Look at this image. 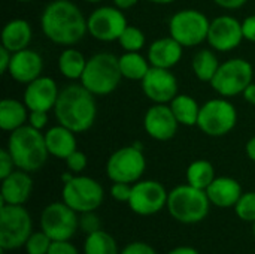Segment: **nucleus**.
Instances as JSON below:
<instances>
[{"mask_svg": "<svg viewBox=\"0 0 255 254\" xmlns=\"http://www.w3.org/2000/svg\"><path fill=\"white\" fill-rule=\"evenodd\" d=\"M254 235H255V223H254Z\"/></svg>", "mask_w": 255, "mask_h": 254, "instance_id": "52", "label": "nucleus"}, {"mask_svg": "<svg viewBox=\"0 0 255 254\" xmlns=\"http://www.w3.org/2000/svg\"><path fill=\"white\" fill-rule=\"evenodd\" d=\"M33 31L28 21L15 18L4 24L1 30V46L9 49L10 52H18L21 49L28 48Z\"/></svg>", "mask_w": 255, "mask_h": 254, "instance_id": "24", "label": "nucleus"}, {"mask_svg": "<svg viewBox=\"0 0 255 254\" xmlns=\"http://www.w3.org/2000/svg\"><path fill=\"white\" fill-rule=\"evenodd\" d=\"M244 39L242 21L232 15H221L211 21L208 31V43L218 52L236 49Z\"/></svg>", "mask_w": 255, "mask_h": 254, "instance_id": "15", "label": "nucleus"}, {"mask_svg": "<svg viewBox=\"0 0 255 254\" xmlns=\"http://www.w3.org/2000/svg\"><path fill=\"white\" fill-rule=\"evenodd\" d=\"M79 228L87 235H90L93 232H97V231H100V219L94 214V211L84 213L82 217L79 219Z\"/></svg>", "mask_w": 255, "mask_h": 254, "instance_id": "36", "label": "nucleus"}, {"mask_svg": "<svg viewBox=\"0 0 255 254\" xmlns=\"http://www.w3.org/2000/svg\"><path fill=\"white\" fill-rule=\"evenodd\" d=\"M242 94H244V99H245L248 103L255 105V82H251V84L245 88V91H244Z\"/></svg>", "mask_w": 255, "mask_h": 254, "instance_id": "45", "label": "nucleus"}, {"mask_svg": "<svg viewBox=\"0 0 255 254\" xmlns=\"http://www.w3.org/2000/svg\"><path fill=\"white\" fill-rule=\"evenodd\" d=\"M242 31H244V39L254 42L255 43V13L247 16L242 21Z\"/></svg>", "mask_w": 255, "mask_h": 254, "instance_id": "42", "label": "nucleus"}, {"mask_svg": "<svg viewBox=\"0 0 255 254\" xmlns=\"http://www.w3.org/2000/svg\"><path fill=\"white\" fill-rule=\"evenodd\" d=\"M211 201L206 190L182 184L169 192L167 210L170 216L182 225H196L206 219Z\"/></svg>", "mask_w": 255, "mask_h": 254, "instance_id": "5", "label": "nucleus"}, {"mask_svg": "<svg viewBox=\"0 0 255 254\" xmlns=\"http://www.w3.org/2000/svg\"><path fill=\"white\" fill-rule=\"evenodd\" d=\"M84 254H118V246L112 235L100 229L87 235Z\"/></svg>", "mask_w": 255, "mask_h": 254, "instance_id": "31", "label": "nucleus"}, {"mask_svg": "<svg viewBox=\"0 0 255 254\" xmlns=\"http://www.w3.org/2000/svg\"><path fill=\"white\" fill-rule=\"evenodd\" d=\"M33 190V180L28 172L16 169L1 180L0 205H24Z\"/></svg>", "mask_w": 255, "mask_h": 254, "instance_id": "20", "label": "nucleus"}, {"mask_svg": "<svg viewBox=\"0 0 255 254\" xmlns=\"http://www.w3.org/2000/svg\"><path fill=\"white\" fill-rule=\"evenodd\" d=\"M31 127L37 130H43L48 124V112L45 111H30L28 114V123Z\"/></svg>", "mask_w": 255, "mask_h": 254, "instance_id": "39", "label": "nucleus"}, {"mask_svg": "<svg viewBox=\"0 0 255 254\" xmlns=\"http://www.w3.org/2000/svg\"><path fill=\"white\" fill-rule=\"evenodd\" d=\"M6 148L10 153L16 169L28 174L42 169L49 156L43 132L30 124L10 132Z\"/></svg>", "mask_w": 255, "mask_h": 254, "instance_id": "3", "label": "nucleus"}, {"mask_svg": "<svg viewBox=\"0 0 255 254\" xmlns=\"http://www.w3.org/2000/svg\"><path fill=\"white\" fill-rule=\"evenodd\" d=\"M139 0H114V6L120 7L121 10H126V9H131L133 6L137 4Z\"/></svg>", "mask_w": 255, "mask_h": 254, "instance_id": "46", "label": "nucleus"}, {"mask_svg": "<svg viewBox=\"0 0 255 254\" xmlns=\"http://www.w3.org/2000/svg\"><path fill=\"white\" fill-rule=\"evenodd\" d=\"M220 64L221 63L218 61V58L212 49L197 51L193 57V61H191V67H193L196 78L202 82H209V84L214 79Z\"/></svg>", "mask_w": 255, "mask_h": 254, "instance_id": "29", "label": "nucleus"}, {"mask_svg": "<svg viewBox=\"0 0 255 254\" xmlns=\"http://www.w3.org/2000/svg\"><path fill=\"white\" fill-rule=\"evenodd\" d=\"M16 1H21V3H28V1H33V0H16Z\"/></svg>", "mask_w": 255, "mask_h": 254, "instance_id": "51", "label": "nucleus"}, {"mask_svg": "<svg viewBox=\"0 0 255 254\" xmlns=\"http://www.w3.org/2000/svg\"><path fill=\"white\" fill-rule=\"evenodd\" d=\"M120 69L123 78L130 81H142L151 69V63L148 57H143L140 54V51H124V54L120 57Z\"/></svg>", "mask_w": 255, "mask_h": 254, "instance_id": "27", "label": "nucleus"}, {"mask_svg": "<svg viewBox=\"0 0 255 254\" xmlns=\"http://www.w3.org/2000/svg\"><path fill=\"white\" fill-rule=\"evenodd\" d=\"M48 254H79L76 247L69 241H52Z\"/></svg>", "mask_w": 255, "mask_h": 254, "instance_id": "41", "label": "nucleus"}, {"mask_svg": "<svg viewBox=\"0 0 255 254\" xmlns=\"http://www.w3.org/2000/svg\"><path fill=\"white\" fill-rule=\"evenodd\" d=\"M206 195L212 205L218 208H230L238 204L244 193L239 181H236L235 178L217 177L206 189Z\"/></svg>", "mask_w": 255, "mask_h": 254, "instance_id": "22", "label": "nucleus"}, {"mask_svg": "<svg viewBox=\"0 0 255 254\" xmlns=\"http://www.w3.org/2000/svg\"><path fill=\"white\" fill-rule=\"evenodd\" d=\"M235 211L241 220L255 223V192L244 193L235 205Z\"/></svg>", "mask_w": 255, "mask_h": 254, "instance_id": "33", "label": "nucleus"}, {"mask_svg": "<svg viewBox=\"0 0 255 254\" xmlns=\"http://www.w3.org/2000/svg\"><path fill=\"white\" fill-rule=\"evenodd\" d=\"M142 91L154 103H170L178 94V79L170 69L152 67L140 81Z\"/></svg>", "mask_w": 255, "mask_h": 254, "instance_id": "16", "label": "nucleus"}, {"mask_svg": "<svg viewBox=\"0 0 255 254\" xmlns=\"http://www.w3.org/2000/svg\"><path fill=\"white\" fill-rule=\"evenodd\" d=\"M43 135H45V144L48 153L55 159L66 160L73 151L78 150L76 136H75L76 133L61 124L49 127L46 132H43Z\"/></svg>", "mask_w": 255, "mask_h": 254, "instance_id": "23", "label": "nucleus"}, {"mask_svg": "<svg viewBox=\"0 0 255 254\" xmlns=\"http://www.w3.org/2000/svg\"><path fill=\"white\" fill-rule=\"evenodd\" d=\"M120 57L111 52H97L87 60L81 84L94 96H108L121 84Z\"/></svg>", "mask_w": 255, "mask_h": 254, "instance_id": "4", "label": "nucleus"}, {"mask_svg": "<svg viewBox=\"0 0 255 254\" xmlns=\"http://www.w3.org/2000/svg\"><path fill=\"white\" fill-rule=\"evenodd\" d=\"M40 27L51 42L61 46H73L88 34L87 18L70 0L49 1L40 15Z\"/></svg>", "mask_w": 255, "mask_h": 254, "instance_id": "1", "label": "nucleus"}, {"mask_svg": "<svg viewBox=\"0 0 255 254\" xmlns=\"http://www.w3.org/2000/svg\"><path fill=\"white\" fill-rule=\"evenodd\" d=\"M248 0H214L215 4H218L220 7L223 9H227V10H236V9H241Z\"/></svg>", "mask_w": 255, "mask_h": 254, "instance_id": "44", "label": "nucleus"}, {"mask_svg": "<svg viewBox=\"0 0 255 254\" xmlns=\"http://www.w3.org/2000/svg\"><path fill=\"white\" fill-rule=\"evenodd\" d=\"M31 229V217L22 205H0V250L12 252L25 246Z\"/></svg>", "mask_w": 255, "mask_h": 254, "instance_id": "6", "label": "nucleus"}, {"mask_svg": "<svg viewBox=\"0 0 255 254\" xmlns=\"http://www.w3.org/2000/svg\"><path fill=\"white\" fill-rule=\"evenodd\" d=\"M15 162L10 156V153L7 151V148H3L0 151V178H6L7 175H10L15 171Z\"/></svg>", "mask_w": 255, "mask_h": 254, "instance_id": "38", "label": "nucleus"}, {"mask_svg": "<svg viewBox=\"0 0 255 254\" xmlns=\"http://www.w3.org/2000/svg\"><path fill=\"white\" fill-rule=\"evenodd\" d=\"M85 1H88V3H99V1H102V0H85Z\"/></svg>", "mask_w": 255, "mask_h": 254, "instance_id": "50", "label": "nucleus"}, {"mask_svg": "<svg viewBox=\"0 0 255 254\" xmlns=\"http://www.w3.org/2000/svg\"><path fill=\"white\" fill-rule=\"evenodd\" d=\"M78 213L64 202L49 204L40 216V228L52 241H69L79 228Z\"/></svg>", "mask_w": 255, "mask_h": 254, "instance_id": "12", "label": "nucleus"}, {"mask_svg": "<svg viewBox=\"0 0 255 254\" xmlns=\"http://www.w3.org/2000/svg\"><path fill=\"white\" fill-rule=\"evenodd\" d=\"M61 195L63 202L81 214L96 211L105 198V192L100 183L85 175L73 177L70 181L64 183Z\"/></svg>", "mask_w": 255, "mask_h": 254, "instance_id": "11", "label": "nucleus"}, {"mask_svg": "<svg viewBox=\"0 0 255 254\" xmlns=\"http://www.w3.org/2000/svg\"><path fill=\"white\" fill-rule=\"evenodd\" d=\"M64 162H66L67 171H70L72 174H79V172H82V171L87 168V163H88L87 156H85L82 151H79V150L73 151Z\"/></svg>", "mask_w": 255, "mask_h": 254, "instance_id": "35", "label": "nucleus"}, {"mask_svg": "<svg viewBox=\"0 0 255 254\" xmlns=\"http://www.w3.org/2000/svg\"><path fill=\"white\" fill-rule=\"evenodd\" d=\"M178 123L169 103H154L143 117V127L149 138L166 142L178 133Z\"/></svg>", "mask_w": 255, "mask_h": 254, "instance_id": "17", "label": "nucleus"}, {"mask_svg": "<svg viewBox=\"0 0 255 254\" xmlns=\"http://www.w3.org/2000/svg\"><path fill=\"white\" fill-rule=\"evenodd\" d=\"M146 1L155 3V4H170V3H173V1H176V0H146Z\"/></svg>", "mask_w": 255, "mask_h": 254, "instance_id": "49", "label": "nucleus"}, {"mask_svg": "<svg viewBox=\"0 0 255 254\" xmlns=\"http://www.w3.org/2000/svg\"><path fill=\"white\" fill-rule=\"evenodd\" d=\"M28 108L24 102L6 97L0 102V129L13 132L28 123Z\"/></svg>", "mask_w": 255, "mask_h": 254, "instance_id": "25", "label": "nucleus"}, {"mask_svg": "<svg viewBox=\"0 0 255 254\" xmlns=\"http://www.w3.org/2000/svg\"><path fill=\"white\" fill-rule=\"evenodd\" d=\"M10 60H12V52L9 49H6L4 46H0V72L1 73L9 72Z\"/></svg>", "mask_w": 255, "mask_h": 254, "instance_id": "43", "label": "nucleus"}, {"mask_svg": "<svg viewBox=\"0 0 255 254\" xmlns=\"http://www.w3.org/2000/svg\"><path fill=\"white\" fill-rule=\"evenodd\" d=\"M88 34L100 42L118 40L121 33L128 25L126 15L117 6H100L94 9L88 18Z\"/></svg>", "mask_w": 255, "mask_h": 254, "instance_id": "13", "label": "nucleus"}, {"mask_svg": "<svg viewBox=\"0 0 255 254\" xmlns=\"http://www.w3.org/2000/svg\"><path fill=\"white\" fill-rule=\"evenodd\" d=\"M60 94L57 82L49 76H39L25 85L24 90V103L28 111H54Z\"/></svg>", "mask_w": 255, "mask_h": 254, "instance_id": "18", "label": "nucleus"}, {"mask_svg": "<svg viewBox=\"0 0 255 254\" xmlns=\"http://www.w3.org/2000/svg\"><path fill=\"white\" fill-rule=\"evenodd\" d=\"M169 105L181 126H185V127L197 126L202 106L197 103L194 97L188 94H178Z\"/></svg>", "mask_w": 255, "mask_h": 254, "instance_id": "26", "label": "nucleus"}, {"mask_svg": "<svg viewBox=\"0 0 255 254\" xmlns=\"http://www.w3.org/2000/svg\"><path fill=\"white\" fill-rule=\"evenodd\" d=\"M215 178V168L208 160H196L187 168V183L196 189L206 190Z\"/></svg>", "mask_w": 255, "mask_h": 254, "instance_id": "30", "label": "nucleus"}, {"mask_svg": "<svg viewBox=\"0 0 255 254\" xmlns=\"http://www.w3.org/2000/svg\"><path fill=\"white\" fill-rule=\"evenodd\" d=\"M211 21L197 9H182L172 15L169 21V34L184 48L199 46L208 40Z\"/></svg>", "mask_w": 255, "mask_h": 254, "instance_id": "7", "label": "nucleus"}, {"mask_svg": "<svg viewBox=\"0 0 255 254\" xmlns=\"http://www.w3.org/2000/svg\"><path fill=\"white\" fill-rule=\"evenodd\" d=\"M146 169V160L140 144L123 147L111 154L106 174L112 183H137Z\"/></svg>", "mask_w": 255, "mask_h": 254, "instance_id": "9", "label": "nucleus"}, {"mask_svg": "<svg viewBox=\"0 0 255 254\" xmlns=\"http://www.w3.org/2000/svg\"><path fill=\"white\" fill-rule=\"evenodd\" d=\"M51 244H52V240L43 231H39L30 235L24 247H25L27 254H48Z\"/></svg>", "mask_w": 255, "mask_h": 254, "instance_id": "34", "label": "nucleus"}, {"mask_svg": "<svg viewBox=\"0 0 255 254\" xmlns=\"http://www.w3.org/2000/svg\"><path fill=\"white\" fill-rule=\"evenodd\" d=\"M43 60L39 52L33 49H21L18 52H12V60L9 66V75L13 81L19 84H30L31 81L42 76Z\"/></svg>", "mask_w": 255, "mask_h": 254, "instance_id": "19", "label": "nucleus"}, {"mask_svg": "<svg viewBox=\"0 0 255 254\" xmlns=\"http://www.w3.org/2000/svg\"><path fill=\"white\" fill-rule=\"evenodd\" d=\"M238 124V111L227 97L208 100L200 108L197 127L208 136L221 138L229 135Z\"/></svg>", "mask_w": 255, "mask_h": 254, "instance_id": "8", "label": "nucleus"}, {"mask_svg": "<svg viewBox=\"0 0 255 254\" xmlns=\"http://www.w3.org/2000/svg\"><path fill=\"white\" fill-rule=\"evenodd\" d=\"M87 60L85 55L79 51V49H75L72 46H67L58 57V69H60V73L67 78V79H72V81H76V79H81L82 73H84V69L87 66Z\"/></svg>", "mask_w": 255, "mask_h": 254, "instance_id": "28", "label": "nucleus"}, {"mask_svg": "<svg viewBox=\"0 0 255 254\" xmlns=\"http://www.w3.org/2000/svg\"><path fill=\"white\" fill-rule=\"evenodd\" d=\"M245 153H247L250 160L255 162V136H253L251 139H248V142L245 145Z\"/></svg>", "mask_w": 255, "mask_h": 254, "instance_id": "47", "label": "nucleus"}, {"mask_svg": "<svg viewBox=\"0 0 255 254\" xmlns=\"http://www.w3.org/2000/svg\"><path fill=\"white\" fill-rule=\"evenodd\" d=\"M254 69L251 63L245 58H230L220 64L211 87L221 97H235L245 91V88L253 82Z\"/></svg>", "mask_w": 255, "mask_h": 254, "instance_id": "10", "label": "nucleus"}, {"mask_svg": "<svg viewBox=\"0 0 255 254\" xmlns=\"http://www.w3.org/2000/svg\"><path fill=\"white\" fill-rule=\"evenodd\" d=\"M121 48L124 51H128V52H136V51H140L146 42V37H145V33L136 27V25H127L126 30L121 33L120 39H118Z\"/></svg>", "mask_w": 255, "mask_h": 254, "instance_id": "32", "label": "nucleus"}, {"mask_svg": "<svg viewBox=\"0 0 255 254\" xmlns=\"http://www.w3.org/2000/svg\"><path fill=\"white\" fill-rule=\"evenodd\" d=\"M120 254H157V252L146 243H131L123 249Z\"/></svg>", "mask_w": 255, "mask_h": 254, "instance_id": "40", "label": "nucleus"}, {"mask_svg": "<svg viewBox=\"0 0 255 254\" xmlns=\"http://www.w3.org/2000/svg\"><path fill=\"white\" fill-rule=\"evenodd\" d=\"M167 254H199V252L193 247H188V246H182V247H176L173 249L172 252H169Z\"/></svg>", "mask_w": 255, "mask_h": 254, "instance_id": "48", "label": "nucleus"}, {"mask_svg": "<svg viewBox=\"0 0 255 254\" xmlns=\"http://www.w3.org/2000/svg\"><path fill=\"white\" fill-rule=\"evenodd\" d=\"M169 193L164 186L154 180H143L133 184L128 207L139 216H154L167 207Z\"/></svg>", "mask_w": 255, "mask_h": 254, "instance_id": "14", "label": "nucleus"}, {"mask_svg": "<svg viewBox=\"0 0 255 254\" xmlns=\"http://www.w3.org/2000/svg\"><path fill=\"white\" fill-rule=\"evenodd\" d=\"M182 52H184V46L169 34L166 37H160L154 40L149 45L146 57L152 67L172 69L181 61Z\"/></svg>", "mask_w": 255, "mask_h": 254, "instance_id": "21", "label": "nucleus"}, {"mask_svg": "<svg viewBox=\"0 0 255 254\" xmlns=\"http://www.w3.org/2000/svg\"><path fill=\"white\" fill-rule=\"evenodd\" d=\"M131 189L133 184L128 183H114L111 187V196L117 201V202H127L130 201L131 196Z\"/></svg>", "mask_w": 255, "mask_h": 254, "instance_id": "37", "label": "nucleus"}, {"mask_svg": "<svg viewBox=\"0 0 255 254\" xmlns=\"http://www.w3.org/2000/svg\"><path fill=\"white\" fill-rule=\"evenodd\" d=\"M54 115L58 124L75 133L88 132L97 118L96 96L81 82L66 85L60 90L54 106Z\"/></svg>", "mask_w": 255, "mask_h": 254, "instance_id": "2", "label": "nucleus"}]
</instances>
